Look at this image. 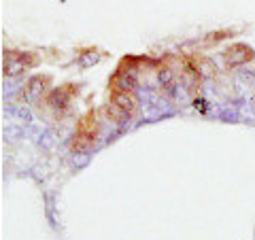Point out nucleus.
<instances>
[{
  "label": "nucleus",
  "mask_w": 255,
  "mask_h": 240,
  "mask_svg": "<svg viewBox=\"0 0 255 240\" xmlns=\"http://www.w3.org/2000/svg\"><path fill=\"white\" fill-rule=\"evenodd\" d=\"M111 105H115L117 109L126 111L132 117V113L136 111V96L128 94V92H119V94H111Z\"/></svg>",
  "instance_id": "obj_5"
},
{
  "label": "nucleus",
  "mask_w": 255,
  "mask_h": 240,
  "mask_svg": "<svg viewBox=\"0 0 255 240\" xmlns=\"http://www.w3.org/2000/svg\"><path fill=\"white\" fill-rule=\"evenodd\" d=\"M38 64L36 53H30V51H15V49H6L4 51V75L15 77L23 73L28 68H34Z\"/></svg>",
  "instance_id": "obj_2"
},
{
  "label": "nucleus",
  "mask_w": 255,
  "mask_h": 240,
  "mask_svg": "<svg viewBox=\"0 0 255 240\" xmlns=\"http://www.w3.org/2000/svg\"><path fill=\"white\" fill-rule=\"evenodd\" d=\"M253 60V49L247 45H232L226 51V64L228 66H243V64Z\"/></svg>",
  "instance_id": "obj_4"
},
{
  "label": "nucleus",
  "mask_w": 255,
  "mask_h": 240,
  "mask_svg": "<svg viewBox=\"0 0 255 240\" xmlns=\"http://www.w3.org/2000/svg\"><path fill=\"white\" fill-rule=\"evenodd\" d=\"M79 94V87H75L73 83H68V85H64V87H58V90H53L49 96L45 98V105L53 109L55 113H60L64 115L66 111L70 109V102H73V98Z\"/></svg>",
  "instance_id": "obj_3"
},
{
  "label": "nucleus",
  "mask_w": 255,
  "mask_h": 240,
  "mask_svg": "<svg viewBox=\"0 0 255 240\" xmlns=\"http://www.w3.org/2000/svg\"><path fill=\"white\" fill-rule=\"evenodd\" d=\"M96 136H98V121H96V113L92 111V113H87L77 125L73 149L79 151V153H81V151H87L96 142Z\"/></svg>",
  "instance_id": "obj_1"
},
{
  "label": "nucleus",
  "mask_w": 255,
  "mask_h": 240,
  "mask_svg": "<svg viewBox=\"0 0 255 240\" xmlns=\"http://www.w3.org/2000/svg\"><path fill=\"white\" fill-rule=\"evenodd\" d=\"M98 58H100V53H96L94 49H87V51H83L81 58H79V62H81V66H90V64L98 62Z\"/></svg>",
  "instance_id": "obj_7"
},
{
  "label": "nucleus",
  "mask_w": 255,
  "mask_h": 240,
  "mask_svg": "<svg viewBox=\"0 0 255 240\" xmlns=\"http://www.w3.org/2000/svg\"><path fill=\"white\" fill-rule=\"evenodd\" d=\"M47 83H49V77H32L23 94H26L28 98H38V96H43Z\"/></svg>",
  "instance_id": "obj_6"
}]
</instances>
